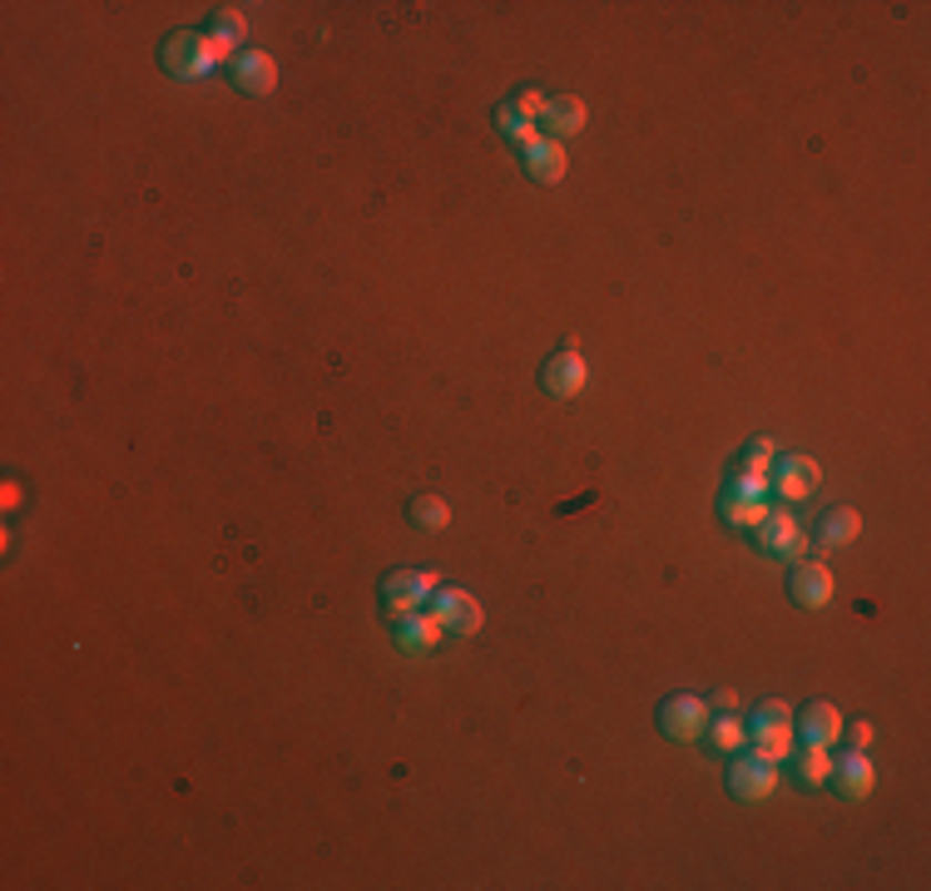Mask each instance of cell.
I'll list each match as a JSON object with an SVG mask.
<instances>
[{"label": "cell", "instance_id": "cell-1", "mask_svg": "<svg viewBox=\"0 0 931 891\" xmlns=\"http://www.w3.org/2000/svg\"><path fill=\"white\" fill-rule=\"evenodd\" d=\"M228 60V45L218 35H204V30H184V35L168 40L164 50V70L178 74V80H204Z\"/></svg>", "mask_w": 931, "mask_h": 891}, {"label": "cell", "instance_id": "cell-2", "mask_svg": "<svg viewBox=\"0 0 931 891\" xmlns=\"http://www.w3.org/2000/svg\"><path fill=\"white\" fill-rule=\"evenodd\" d=\"M431 594H437V575L431 570H397V575L382 585V600H387V614L407 619V614L427 610Z\"/></svg>", "mask_w": 931, "mask_h": 891}, {"label": "cell", "instance_id": "cell-3", "mask_svg": "<svg viewBox=\"0 0 931 891\" xmlns=\"http://www.w3.org/2000/svg\"><path fill=\"white\" fill-rule=\"evenodd\" d=\"M822 485L818 461L808 455H774V475H768V491H778L782 501H808L812 491Z\"/></svg>", "mask_w": 931, "mask_h": 891}, {"label": "cell", "instance_id": "cell-4", "mask_svg": "<svg viewBox=\"0 0 931 891\" xmlns=\"http://www.w3.org/2000/svg\"><path fill=\"white\" fill-rule=\"evenodd\" d=\"M728 788H734L744 802L774 798V788H778V762H768V758H758V752H748V758H738L734 768H728Z\"/></svg>", "mask_w": 931, "mask_h": 891}, {"label": "cell", "instance_id": "cell-5", "mask_svg": "<svg viewBox=\"0 0 931 891\" xmlns=\"http://www.w3.org/2000/svg\"><path fill=\"white\" fill-rule=\"evenodd\" d=\"M659 728L669 738H698L708 728V704L704 698H694V694H674V698H664V708H659Z\"/></svg>", "mask_w": 931, "mask_h": 891}, {"label": "cell", "instance_id": "cell-6", "mask_svg": "<svg viewBox=\"0 0 931 891\" xmlns=\"http://www.w3.org/2000/svg\"><path fill=\"white\" fill-rule=\"evenodd\" d=\"M585 381H590V367H585V357H580V352H555L541 367V387L550 391V397H560V401H570L575 391H585Z\"/></svg>", "mask_w": 931, "mask_h": 891}, {"label": "cell", "instance_id": "cell-7", "mask_svg": "<svg viewBox=\"0 0 931 891\" xmlns=\"http://www.w3.org/2000/svg\"><path fill=\"white\" fill-rule=\"evenodd\" d=\"M758 540H764V550H768V555H778V560H802V550H808L802 525L792 515H782V511H768V520L758 525Z\"/></svg>", "mask_w": 931, "mask_h": 891}, {"label": "cell", "instance_id": "cell-8", "mask_svg": "<svg viewBox=\"0 0 931 891\" xmlns=\"http://www.w3.org/2000/svg\"><path fill=\"white\" fill-rule=\"evenodd\" d=\"M431 614H437L447 629H457V634L481 629V604H475L466 590H441L437 585V594H431Z\"/></svg>", "mask_w": 931, "mask_h": 891}, {"label": "cell", "instance_id": "cell-9", "mask_svg": "<svg viewBox=\"0 0 931 891\" xmlns=\"http://www.w3.org/2000/svg\"><path fill=\"white\" fill-rule=\"evenodd\" d=\"M832 782H838V792L842 798H872V788H877V772H872V762H867V752L862 748H852V752H842V758H832Z\"/></svg>", "mask_w": 931, "mask_h": 891}, {"label": "cell", "instance_id": "cell-10", "mask_svg": "<svg viewBox=\"0 0 931 891\" xmlns=\"http://www.w3.org/2000/svg\"><path fill=\"white\" fill-rule=\"evenodd\" d=\"M585 120H590V110H585V100H575V94H555V100H545V110H541V130L550 134V140L580 134Z\"/></svg>", "mask_w": 931, "mask_h": 891}, {"label": "cell", "instance_id": "cell-11", "mask_svg": "<svg viewBox=\"0 0 931 891\" xmlns=\"http://www.w3.org/2000/svg\"><path fill=\"white\" fill-rule=\"evenodd\" d=\"M233 84H238L243 94H273V84H278V65H273L263 50H243L238 60H233Z\"/></svg>", "mask_w": 931, "mask_h": 891}, {"label": "cell", "instance_id": "cell-12", "mask_svg": "<svg viewBox=\"0 0 931 891\" xmlns=\"http://www.w3.org/2000/svg\"><path fill=\"white\" fill-rule=\"evenodd\" d=\"M441 629H447V624H441L437 614L417 610V614H407V619H397V644L407 654H431L441 644Z\"/></svg>", "mask_w": 931, "mask_h": 891}, {"label": "cell", "instance_id": "cell-13", "mask_svg": "<svg viewBox=\"0 0 931 891\" xmlns=\"http://www.w3.org/2000/svg\"><path fill=\"white\" fill-rule=\"evenodd\" d=\"M832 570L828 565H798L792 570V600L802 604V610H822V604L832 600Z\"/></svg>", "mask_w": 931, "mask_h": 891}, {"label": "cell", "instance_id": "cell-14", "mask_svg": "<svg viewBox=\"0 0 931 891\" xmlns=\"http://www.w3.org/2000/svg\"><path fill=\"white\" fill-rule=\"evenodd\" d=\"M525 168H531L535 184H560L570 158H565V148H560V140H535V144H525Z\"/></svg>", "mask_w": 931, "mask_h": 891}, {"label": "cell", "instance_id": "cell-15", "mask_svg": "<svg viewBox=\"0 0 931 891\" xmlns=\"http://www.w3.org/2000/svg\"><path fill=\"white\" fill-rule=\"evenodd\" d=\"M857 535H862V515H857L852 505H838V511H828V515H822L818 545H822V550H842V545H852Z\"/></svg>", "mask_w": 931, "mask_h": 891}, {"label": "cell", "instance_id": "cell-16", "mask_svg": "<svg viewBox=\"0 0 931 891\" xmlns=\"http://www.w3.org/2000/svg\"><path fill=\"white\" fill-rule=\"evenodd\" d=\"M802 742H822V748H832V742L842 738V714L832 704H808V714H802Z\"/></svg>", "mask_w": 931, "mask_h": 891}, {"label": "cell", "instance_id": "cell-17", "mask_svg": "<svg viewBox=\"0 0 931 891\" xmlns=\"http://www.w3.org/2000/svg\"><path fill=\"white\" fill-rule=\"evenodd\" d=\"M718 511H724V520L728 525H738V530H758L768 520V511H774V505H768V495H744V491H728L724 495V505H718Z\"/></svg>", "mask_w": 931, "mask_h": 891}, {"label": "cell", "instance_id": "cell-18", "mask_svg": "<svg viewBox=\"0 0 931 891\" xmlns=\"http://www.w3.org/2000/svg\"><path fill=\"white\" fill-rule=\"evenodd\" d=\"M748 738H754V752H758V758L788 762V758H792V738H798V734H792V724H778V728H774V724H754V728H748Z\"/></svg>", "mask_w": 931, "mask_h": 891}, {"label": "cell", "instance_id": "cell-19", "mask_svg": "<svg viewBox=\"0 0 931 891\" xmlns=\"http://www.w3.org/2000/svg\"><path fill=\"white\" fill-rule=\"evenodd\" d=\"M798 778L812 782V788H818V782H832V752L822 748V742H808V748L798 752Z\"/></svg>", "mask_w": 931, "mask_h": 891}, {"label": "cell", "instance_id": "cell-20", "mask_svg": "<svg viewBox=\"0 0 931 891\" xmlns=\"http://www.w3.org/2000/svg\"><path fill=\"white\" fill-rule=\"evenodd\" d=\"M495 124H501V134H505V140H515V144H535V140H541V134H535L541 124H535L531 114H521L515 104H501V110H495Z\"/></svg>", "mask_w": 931, "mask_h": 891}, {"label": "cell", "instance_id": "cell-21", "mask_svg": "<svg viewBox=\"0 0 931 891\" xmlns=\"http://www.w3.org/2000/svg\"><path fill=\"white\" fill-rule=\"evenodd\" d=\"M411 520H417L421 530H447L451 525V505L441 501V495H417V501H411Z\"/></svg>", "mask_w": 931, "mask_h": 891}, {"label": "cell", "instance_id": "cell-22", "mask_svg": "<svg viewBox=\"0 0 931 891\" xmlns=\"http://www.w3.org/2000/svg\"><path fill=\"white\" fill-rule=\"evenodd\" d=\"M708 742H714L718 752H734V748H744V724H738L734 714H724V718H714V724L704 728Z\"/></svg>", "mask_w": 931, "mask_h": 891}, {"label": "cell", "instance_id": "cell-23", "mask_svg": "<svg viewBox=\"0 0 931 891\" xmlns=\"http://www.w3.org/2000/svg\"><path fill=\"white\" fill-rule=\"evenodd\" d=\"M774 455H778V445L768 441V437H758L744 451V471H738V475H764V481H768V465H774Z\"/></svg>", "mask_w": 931, "mask_h": 891}, {"label": "cell", "instance_id": "cell-24", "mask_svg": "<svg viewBox=\"0 0 931 891\" xmlns=\"http://www.w3.org/2000/svg\"><path fill=\"white\" fill-rule=\"evenodd\" d=\"M214 35L224 40L228 50H238V40L248 35V25H243V16H238V10H218V16H214Z\"/></svg>", "mask_w": 931, "mask_h": 891}, {"label": "cell", "instance_id": "cell-25", "mask_svg": "<svg viewBox=\"0 0 931 891\" xmlns=\"http://www.w3.org/2000/svg\"><path fill=\"white\" fill-rule=\"evenodd\" d=\"M754 724H792V708L782 704V698H768V704H758V714H754Z\"/></svg>", "mask_w": 931, "mask_h": 891}, {"label": "cell", "instance_id": "cell-26", "mask_svg": "<svg viewBox=\"0 0 931 891\" xmlns=\"http://www.w3.org/2000/svg\"><path fill=\"white\" fill-rule=\"evenodd\" d=\"M515 110H521V114H531V120L541 124V110H545V94H541V90H525V94H521V104H515Z\"/></svg>", "mask_w": 931, "mask_h": 891}, {"label": "cell", "instance_id": "cell-27", "mask_svg": "<svg viewBox=\"0 0 931 891\" xmlns=\"http://www.w3.org/2000/svg\"><path fill=\"white\" fill-rule=\"evenodd\" d=\"M734 704H738V694H734V688H718V694H714V708H724V714H728Z\"/></svg>", "mask_w": 931, "mask_h": 891}, {"label": "cell", "instance_id": "cell-28", "mask_svg": "<svg viewBox=\"0 0 931 891\" xmlns=\"http://www.w3.org/2000/svg\"><path fill=\"white\" fill-rule=\"evenodd\" d=\"M852 742H857V748H867V742H872V728L857 724V728H852Z\"/></svg>", "mask_w": 931, "mask_h": 891}]
</instances>
